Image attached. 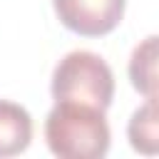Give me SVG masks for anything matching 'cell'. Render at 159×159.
<instances>
[{
    "label": "cell",
    "instance_id": "obj_6",
    "mask_svg": "<svg viewBox=\"0 0 159 159\" xmlns=\"http://www.w3.org/2000/svg\"><path fill=\"white\" fill-rule=\"evenodd\" d=\"M127 137L134 152H142L147 157L157 154L159 147V132H157V97L147 99L139 109H134L129 124H127Z\"/></svg>",
    "mask_w": 159,
    "mask_h": 159
},
{
    "label": "cell",
    "instance_id": "obj_2",
    "mask_svg": "<svg viewBox=\"0 0 159 159\" xmlns=\"http://www.w3.org/2000/svg\"><path fill=\"white\" fill-rule=\"evenodd\" d=\"M50 92L55 102L70 99L107 112L114 97V75L97 52L72 50L55 65Z\"/></svg>",
    "mask_w": 159,
    "mask_h": 159
},
{
    "label": "cell",
    "instance_id": "obj_1",
    "mask_svg": "<svg viewBox=\"0 0 159 159\" xmlns=\"http://www.w3.org/2000/svg\"><path fill=\"white\" fill-rule=\"evenodd\" d=\"M109 124L104 109L57 99L45 119V142L62 159H99L109 152Z\"/></svg>",
    "mask_w": 159,
    "mask_h": 159
},
{
    "label": "cell",
    "instance_id": "obj_4",
    "mask_svg": "<svg viewBox=\"0 0 159 159\" xmlns=\"http://www.w3.org/2000/svg\"><path fill=\"white\" fill-rule=\"evenodd\" d=\"M32 139L30 112L10 99H0V157L22 154Z\"/></svg>",
    "mask_w": 159,
    "mask_h": 159
},
{
    "label": "cell",
    "instance_id": "obj_5",
    "mask_svg": "<svg viewBox=\"0 0 159 159\" xmlns=\"http://www.w3.org/2000/svg\"><path fill=\"white\" fill-rule=\"evenodd\" d=\"M129 80L132 87L144 94V99L157 97V35L144 37L129 57Z\"/></svg>",
    "mask_w": 159,
    "mask_h": 159
},
{
    "label": "cell",
    "instance_id": "obj_3",
    "mask_svg": "<svg viewBox=\"0 0 159 159\" xmlns=\"http://www.w3.org/2000/svg\"><path fill=\"white\" fill-rule=\"evenodd\" d=\"M60 22L82 37H102L112 32L122 17L127 0H52Z\"/></svg>",
    "mask_w": 159,
    "mask_h": 159
}]
</instances>
